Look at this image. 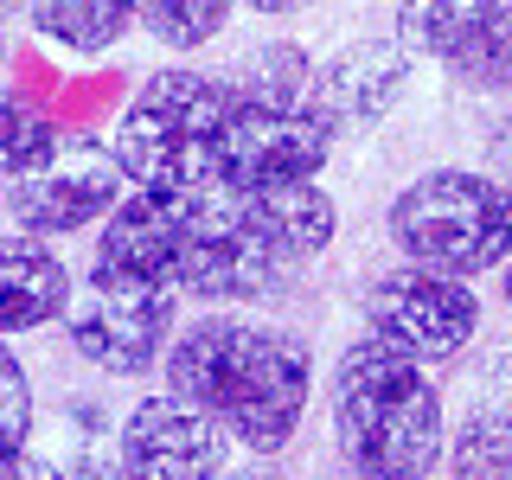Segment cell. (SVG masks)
Segmentation results:
<instances>
[{
	"label": "cell",
	"instance_id": "cell-28",
	"mask_svg": "<svg viewBox=\"0 0 512 480\" xmlns=\"http://www.w3.org/2000/svg\"><path fill=\"white\" fill-rule=\"evenodd\" d=\"M0 58H7V32H0Z\"/></svg>",
	"mask_w": 512,
	"mask_h": 480
},
{
	"label": "cell",
	"instance_id": "cell-16",
	"mask_svg": "<svg viewBox=\"0 0 512 480\" xmlns=\"http://www.w3.org/2000/svg\"><path fill=\"white\" fill-rule=\"evenodd\" d=\"M128 26H135V0H32V32L77 58L109 52Z\"/></svg>",
	"mask_w": 512,
	"mask_h": 480
},
{
	"label": "cell",
	"instance_id": "cell-22",
	"mask_svg": "<svg viewBox=\"0 0 512 480\" xmlns=\"http://www.w3.org/2000/svg\"><path fill=\"white\" fill-rule=\"evenodd\" d=\"M45 128H52V122H45L26 96H7V90H0V173H7L13 160H20L32 141L45 135Z\"/></svg>",
	"mask_w": 512,
	"mask_h": 480
},
{
	"label": "cell",
	"instance_id": "cell-25",
	"mask_svg": "<svg viewBox=\"0 0 512 480\" xmlns=\"http://www.w3.org/2000/svg\"><path fill=\"white\" fill-rule=\"evenodd\" d=\"M218 480H282V474H276V468H269V461H256V455H250V461H244V468H224Z\"/></svg>",
	"mask_w": 512,
	"mask_h": 480
},
{
	"label": "cell",
	"instance_id": "cell-19",
	"mask_svg": "<svg viewBox=\"0 0 512 480\" xmlns=\"http://www.w3.org/2000/svg\"><path fill=\"white\" fill-rule=\"evenodd\" d=\"M308 71H314V64H308V52H301V45H288V39L256 45V52L237 64L231 96H244V103H301Z\"/></svg>",
	"mask_w": 512,
	"mask_h": 480
},
{
	"label": "cell",
	"instance_id": "cell-1",
	"mask_svg": "<svg viewBox=\"0 0 512 480\" xmlns=\"http://www.w3.org/2000/svg\"><path fill=\"white\" fill-rule=\"evenodd\" d=\"M167 391L199 404L231 436V448L269 461L295 442L314 397V352L288 327H263L244 314H199L160 352Z\"/></svg>",
	"mask_w": 512,
	"mask_h": 480
},
{
	"label": "cell",
	"instance_id": "cell-12",
	"mask_svg": "<svg viewBox=\"0 0 512 480\" xmlns=\"http://www.w3.org/2000/svg\"><path fill=\"white\" fill-rule=\"evenodd\" d=\"M71 308V269L45 237L0 231V340L52 327Z\"/></svg>",
	"mask_w": 512,
	"mask_h": 480
},
{
	"label": "cell",
	"instance_id": "cell-9",
	"mask_svg": "<svg viewBox=\"0 0 512 480\" xmlns=\"http://www.w3.org/2000/svg\"><path fill=\"white\" fill-rule=\"evenodd\" d=\"M333 148L340 141L301 103H244V96H231L224 128H218V186L263 192V186L314 180Z\"/></svg>",
	"mask_w": 512,
	"mask_h": 480
},
{
	"label": "cell",
	"instance_id": "cell-7",
	"mask_svg": "<svg viewBox=\"0 0 512 480\" xmlns=\"http://www.w3.org/2000/svg\"><path fill=\"white\" fill-rule=\"evenodd\" d=\"M71 346L84 352L96 372H148L160 352L173 346L180 320V288L167 276H135L116 263H90L84 295L71 301Z\"/></svg>",
	"mask_w": 512,
	"mask_h": 480
},
{
	"label": "cell",
	"instance_id": "cell-20",
	"mask_svg": "<svg viewBox=\"0 0 512 480\" xmlns=\"http://www.w3.org/2000/svg\"><path fill=\"white\" fill-rule=\"evenodd\" d=\"M135 20L173 52H199L231 26V0H135Z\"/></svg>",
	"mask_w": 512,
	"mask_h": 480
},
{
	"label": "cell",
	"instance_id": "cell-29",
	"mask_svg": "<svg viewBox=\"0 0 512 480\" xmlns=\"http://www.w3.org/2000/svg\"><path fill=\"white\" fill-rule=\"evenodd\" d=\"M346 480H365V474H346Z\"/></svg>",
	"mask_w": 512,
	"mask_h": 480
},
{
	"label": "cell",
	"instance_id": "cell-13",
	"mask_svg": "<svg viewBox=\"0 0 512 480\" xmlns=\"http://www.w3.org/2000/svg\"><path fill=\"white\" fill-rule=\"evenodd\" d=\"M180 218H186L180 192H141V186H128L122 199H116V212L103 218L96 263H116V269H135V276H167L173 282Z\"/></svg>",
	"mask_w": 512,
	"mask_h": 480
},
{
	"label": "cell",
	"instance_id": "cell-6",
	"mask_svg": "<svg viewBox=\"0 0 512 480\" xmlns=\"http://www.w3.org/2000/svg\"><path fill=\"white\" fill-rule=\"evenodd\" d=\"M282 282H288V269L269 250V237H263L244 192H231V186L186 192L180 250H173V288L180 295L231 308V301H263Z\"/></svg>",
	"mask_w": 512,
	"mask_h": 480
},
{
	"label": "cell",
	"instance_id": "cell-18",
	"mask_svg": "<svg viewBox=\"0 0 512 480\" xmlns=\"http://www.w3.org/2000/svg\"><path fill=\"white\" fill-rule=\"evenodd\" d=\"M448 71L468 90H512V0H493V7L480 13V26L468 32V45L448 58Z\"/></svg>",
	"mask_w": 512,
	"mask_h": 480
},
{
	"label": "cell",
	"instance_id": "cell-11",
	"mask_svg": "<svg viewBox=\"0 0 512 480\" xmlns=\"http://www.w3.org/2000/svg\"><path fill=\"white\" fill-rule=\"evenodd\" d=\"M410 52L397 39H352L340 52H327L308 71V90H301V109L327 128L333 141L365 135L397 109V96L410 84Z\"/></svg>",
	"mask_w": 512,
	"mask_h": 480
},
{
	"label": "cell",
	"instance_id": "cell-5",
	"mask_svg": "<svg viewBox=\"0 0 512 480\" xmlns=\"http://www.w3.org/2000/svg\"><path fill=\"white\" fill-rule=\"evenodd\" d=\"M128 192L109 141L90 135H64V128H45L32 148L0 173V199H7V218L20 224L26 237H71L84 224H103L116 212V199Z\"/></svg>",
	"mask_w": 512,
	"mask_h": 480
},
{
	"label": "cell",
	"instance_id": "cell-27",
	"mask_svg": "<svg viewBox=\"0 0 512 480\" xmlns=\"http://www.w3.org/2000/svg\"><path fill=\"white\" fill-rule=\"evenodd\" d=\"M500 269H506V276H500V282H506V301H512V256H506V263H500Z\"/></svg>",
	"mask_w": 512,
	"mask_h": 480
},
{
	"label": "cell",
	"instance_id": "cell-26",
	"mask_svg": "<svg viewBox=\"0 0 512 480\" xmlns=\"http://www.w3.org/2000/svg\"><path fill=\"white\" fill-rule=\"evenodd\" d=\"M244 7H256V13H295V7H308V0H244Z\"/></svg>",
	"mask_w": 512,
	"mask_h": 480
},
{
	"label": "cell",
	"instance_id": "cell-10",
	"mask_svg": "<svg viewBox=\"0 0 512 480\" xmlns=\"http://www.w3.org/2000/svg\"><path fill=\"white\" fill-rule=\"evenodd\" d=\"M224 468H231V436L186 397L154 391L122 416V480H218Z\"/></svg>",
	"mask_w": 512,
	"mask_h": 480
},
{
	"label": "cell",
	"instance_id": "cell-24",
	"mask_svg": "<svg viewBox=\"0 0 512 480\" xmlns=\"http://www.w3.org/2000/svg\"><path fill=\"white\" fill-rule=\"evenodd\" d=\"M487 180L512 199V116H500L493 135H487Z\"/></svg>",
	"mask_w": 512,
	"mask_h": 480
},
{
	"label": "cell",
	"instance_id": "cell-8",
	"mask_svg": "<svg viewBox=\"0 0 512 480\" xmlns=\"http://www.w3.org/2000/svg\"><path fill=\"white\" fill-rule=\"evenodd\" d=\"M480 301L461 276H436V269H384L365 288V333L397 352H410L416 365H442L474 340Z\"/></svg>",
	"mask_w": 512,
	"mask_h": 480
},
{
	"label": "cell",
	"instance_id": "cell-14",
	"mask_svg": "<svg viewBox=\"0 0 512 480\" xmlns=\"http://www.w3.org/2000/svg\"><path fill=\"white\" fill-rule=\"evenodd\" d=\"M448 480H512V359L480 372L448 429Z\"/></svg>",
	"mask_w": 512,
	"mask_h": 480
},
{
	"label": "cell",
	"instance_id": "cell-23",
	"mask_svg": "<svg viewBox=\"0 0 512 480\" xmlns=\"http://www.w3.org/2000/svg\"><path fill=\"white\" fill-rule=\"evenodd\" d=\"M0 480H122V474L116 468H90V461H84V468H52V461H26L20 455Z\"/></svg>",
	"mask_w": 512,
	"mask_h": 480
},
{
	"label": "cell",
	"instance_id": "cell-4",
	"mask_svg": "<svg viewBox=\"0 0 512 480\" xmlns=\"http://www.w3.org/2000/svg\"><path fill=\"white\" fill-rule=\"evenodd\" d=\"M391 244L436 276H487L512 256V199L474 167H436L391 199Z\"/></svg>",
	"mask_w": 512,
	"mask_h": 480
},
{
	"label": "cell",
	"instance_id": "cell-3",
	"mask_svg": "<svg viewBox=\"0 0 512 480\" xmlns=\"http://www.w3.org/2000/svg\"><path fill=\"white\" fill-rule=\"evenodd\" d=\"M224 109H231V84L205 71H154L122 109L116 141H109L122 180L141 192H180V199L218 186Z\"/></svg>",
	"mask_w": 512,
	"mask_h": 480
},
{
	"label": "cell",
	"instance_id": "cell-15",
	"mask_svg": "<svg viewBox=\"0 0 512 480\" xmlns=\"http://www.w3.org/2000/svg\"><path fill=\"white\" fill-rule=\"evenodd\" d=\"M256 224H263L269 250L282 256V269L295 276V269H308L320 250L333 244V231H340V205L327 199L314 180H295V186H263V192H244Z\"/></svg>",
	"mask_w": 512,
	"mask_h": 480
},
{
	"label": "cell",
	"instance_id": "cell-17",
	"mask_svg": "<svg viewBox=\"0 0 512 480\" xmlns=\"http://www.w3.org/2000/svg\"><path fill=\"white\" fill-rule=\"evenodd\" d=\"M493 0H397V45L410 58H436L448 64L468 45V32L480 26Z\"/></svg>",
	"mask_w": 512,
	"mask_h": 480
},
{
	"label": "cell",
	"instance_id": "cell-2",
	"mask_svg": "<svg viewBox=\"0 0 512 480\" xmlns=\"http://www.w3.org/2000/svg\"><path fill=\"white\" fill-rule=\"evenodd\" d=\"M333 442L365 480H423L442 461L448 416L429 365L384 340H352L333 372Z\"/></svg>",
	"mask_w": 512,
	"mask_h": 480
},
{
	"label": "cell",
	"instance_id": "cell-21",
	"mask_svg": "<svg viewBox=\"0 0 512 480\" xmlns=\"http://www.w3.org/2000/svg\"><path fill=\"white\" fill-rule=\"evenodd\" d=\"M26 442H32V384L13 346L0 340V474L26 455Z\"/></svg>",
	"mask_w": 512,
	"mask_h": 480
}]
</instances>
